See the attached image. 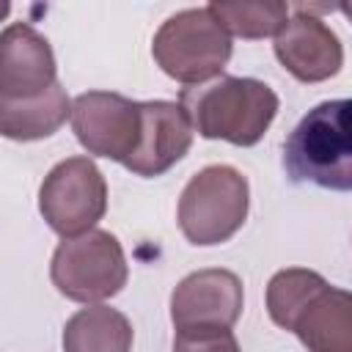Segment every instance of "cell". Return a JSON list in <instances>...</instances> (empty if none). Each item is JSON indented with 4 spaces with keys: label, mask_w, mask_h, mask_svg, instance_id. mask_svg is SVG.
Wrapping results in <instances>:
<instances>
[{
    "label": "cell",
    "mask_w": 352,
    "mask_h": 352,
    "mask_svg": "<svg viewBox=\"0 0 352 352\" xmlns=\"http://www.w3.org/2000/svg\"><path fill=\"white\" fill-rule=\"evenodd\" d=\"M179 104L192 132L231 146H256L278 116V94L256 77L220 74L209 82L182 88Z\"/></svg>",
    "instance_id": "6da1fadb"
},
{
    "label": "cell",
    "mask_w": 352,
    "mask_h": 352,
    "mask_svg": "<svg viewBox=\"0 0 352 352\" xmlns=\"http://www.w3.org/2000/svg\"><path fill=\"white\" fill-rule=\"evenodd\" d=\"M349 110V99H327L300 118L283 143V168L292 182L336 192L352 190Z\"/></svg>",
    "instance_id": "7a4b0ae2"
},
{
    "label": "cell",
    "mask_w": 352,
    "mask_h": 352,
    "mask_svg": "<svg viewBox=\"0 0 352 352\" xmlns=\"http://www.w3.org/2000/svg\"><path fill=\"white\" fill-rule=\"evenodd\" d=\"M231 52V36L206 6L176 11L160 25L151 41L157 66L187 88L220 77Z\"/></svg>",
    "instance_id": "3957f363"
},
{
    "label": "cell",
    "mask_w": 352,
    "mask_h": 352,
    "mask_svg": "<svg viewBox=\"0 0 352 352\" xmlns=\"http://www.w3.org/2000/svg\"><path fill=\"white\" fill-rule=\"evenodd\" d=\"M250 187L231 165H206L184 184L176 206V223L190 245L228 242L248 220Z\"/></svg>",
    "instance_id": "277c9868"
},
{
    "label": "cell",
    "mask_w": 352,
    "mask_h": 352,
    "mask_svg": "<svg viewBox=\"0 0 352 352\" xmlns=\"http://www.w3.org/2000/svg\"><path fill=\"white\" fill-rule=\"evenodd\" d=\"M52 286L74 302L96 305L116 297L129 278L126 256L116 234L91 228L63 239L50 261Z\"/></svg>",
    "instance_id": "5b68a950"
},
{
    "label": "cell",
    "mask_w": 352,
    "mask_h": 352,
    "mask_svg": "<svg viewBox=\"0 0 352 352\" xmlns=\"http://www.w3.org/2000/svg\"><path fill=\"white\" fill-rule=\"evenodd\" d=\"M38 212L63 239L91 231L107 212V182L91 157L60 160L38 187Z\"/></svg>",
    "instance_id": "8992f818"
},
{
    "label": "cell",
    "mask_w": 352,
    "mask_h": 352,
    "mask_svg": "<svg viewBox=\"0 0 352 352\" xmlns=\"http://www.w3.org/2000/svg\"><path fill=\"white\" fill-rule=\"evenodd\" d=\"M72 129L80 146L113 162H126L140 138V102L113 91H85L72 102Z\"/></svg>",
    "instance_id": "52a82bcc"
},
{
    "label": "cell",
    "mask_w": 352,
    "mask_h": 352,
    "mask_svg": "<svg viewBox=\"0 0 352 352\" xmlns=\"http://www.w3.org/2000/svg\"><path fill=\"white\" fill-rule=\"evenodd\" d=\"M242 280L231 270L209 267L182 278L170 294V322L176 330L234 327L242 316Z\"/></svg>",
    "instance_id": "ba28073f"
},
{
    "label": "cell",
    "mask_w": 352,
    "mask_h": 352,
    "mask_svg": "<svg viewBox=\"0 0 352 352\" xmlns=\"http://www.w3.org/2000/svg\"><path fill=\"white\" fill-rule=\"evenodd\" d=\"M275 58L300 82H324L344 66V44L319 16L297 8L275 33Z\"/></svg>",
    "instance_id": "9c48e42d"
},
{
    "label": "cell",
    "mask_w": 352,
    "mask_h": 352,
    "mask_svg": "<svg viewBox=\"0 0 352 352\" xmlns=\"http://www.w3.org/2000/svg\"><path fill=\"white\" fill-rule=\"evenodd\" d=\"M140 138L135 154L124 162L126 170L143 179L170 170L192 146V124L179 102L151 99L140 102Z\"/></svg>",
    "instance_id": "30bf717a"
},
{
    "label": "cell",
    "mask_w": 352,
    "mask_h": 352,
    "mask_svg": "<svg viewBox=\"0 0 352 352\" xmlns=\"http://www.w3.org/2000/svg\"><path fill=\"white\" fill-rule=\"evenodd\" d=\"M58 82V63L50 41L28 22L0 30V96L30 99Z\"/></svg>",
    "instance_id": "8fae6325"
},
{
    "label": "cell",
    "mask_w": 352,
    "mask_h": 352,
    "mask_svg": "<svg viewBox=\"0 0 352 352\" xmlns=\"http://www.w3.org/2000/svg\"><path fill=\"white\" fill-rule=\"evenodd\" d=\"M289 330L308 352H352V294L324 283L297 311Z\"/></svg>",
    "instance_id": "7c38bea8"
},
{
    "label": "cell",
    "mask_w": 352,
    "mask_h": 352,
    "mask_svg": "<svg viewBox=\"0 0 352 352\" xmlns=\"http://www.w3.org/2000/svg\"><path fill=\"white\" fill-rule=\"evenodd\" d=\"M72 113V102L60 82L30 99L0 96V135L8 140H44L55 135Z\"/></svg>",
    "instance_id": "4fadbf2b"
},
{
    "label": "cell",
    "mask_w": 352,
    "mask_h": 352,
    "mask_svg": "<svg viewBox=\"0 0 352 352\" xmlns=\"http://www.w3.org/2000/svg\"><path fill=\"white\" fill-rule=\"evenodd\" d=\"M132 322L110 305H85L63 324V352H132Z\"/></svg>",
    "instance_id": "5bb4252c"
},
{
    "label": "cell",
    "mask_w": 352,
    "mask_h": 352,
    "mask_svg": "<svg viewBox=\"0 0 352 352\" xmlns=\"http://www.w3.org/2000/svg\"><path fill=\"white\" fill-rule=\"evenodd\" d=\"M327 280L314 272V270H305V267H286V270H278L270 283H267V314L270 319L289 330L292 319L297 316V311L311 300L314 292H319Z\"/></svg>",
    "instance_id": "9a60e30c"
},
{
    "label": "cell",
    "mask_w": 352,
    "mask_h": 352,
    "mask_svg": "<svg viewBox=\"0 0 352 352\" xmlns=\"http://www.w3.org/2000/svg\"><path fill=\"white\" fill-rule=\"evenodd\" d=\"M214 19L226 28L228 36L239 38H267L280 30L289 19L286 3H209L206 6Z\"/></svg>",
    "instance_id": "2e32d148"
},
{
    "label": "cell",
    "mask_w": 352,
    "mask_h": 352,
    "mask_svg": "<svg viewBox=\"0 0 352 352\" xmlns=\"http://www.w3.org/2000/svg\"><path fill=\"white\" fill-rule=\"evenodd\" d=\"M173 352H242L231 327H192L176 330Z\"/></svg>",
    "instance_id": "e0dca14e"
},
{
    "label": "cell",
    "mask_w": 352,
    "mask_h": 352,
    "mask_svg": "<svg viewBox=\"0 0 352 352\" xmlns=\"http://www.w3.org/2000/svg\"><path fill=\"white\" fill-rule=\"evenodd\" d=\"M8 14H11V3H6V0H3V3H0V19H6Z\"/></svg>",
    "instance_id": "ac0fdd59"
}]
</instances>
